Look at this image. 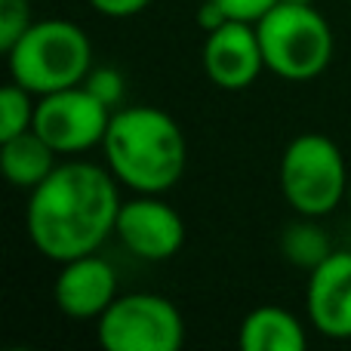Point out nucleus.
<instances>
[{
  "label": "nucleus",
  "mask_w": 351,
  "mask_h": 351,
  "mask_svg": "<svg viewBox=\"0 0 351 351\" xmlns=\"http://www.w3.org/2000/svg\"><path fill=\"white\" fill-rule=\"evenodd\" d=\"M121 194L111 170L86 160L59 164L31 191L25 225L37 253L68 262L96 253L117 225Z\"/></svg>",
  "instance_id": "obj_1"
},
{
  "label": "nucleus",
  "mask_w": 351,
  "mask_h": 351,
  "mask_svg": "<svg viewBox=\"0 0 351 351\" xmlns=\"http://www.w3.org/2000/svg\"><path fill=\"white\" fill-rule=\"evenodd\" d=\"M102 152L114 179L139 194L170 191L188 160L182 127L154 105L117 108L102 139Z\"/></svg>",
  "instance_id": "obj_2"
},
{
  "label": "nucleus",
  "mask_w": 351,
  "mask_h": 351,
  "mask_svg": "<svg viewBox=\"0 0 351 351\" xmlns=\"http://www.w3.org/2000/svg\"><path fill=\"white\" fill-rule=\"evenodd\" d=\"M10 77L34 96L77 86L93 71V43L80 25L68 19L31 22L28 31L6 49Z\"/></svg>",
  "instance_id": "obj_3"
},
{
  "label": "nucleus",
  "mask_w": 351,
  "mask_h": 351,
  "mask_svg": "<svg viewBox=\"0 0 351 351\" xmlns=\"http://www.w3.org/2000/svg\"><path fill=\"white\" fill-rule=\"evenodd\" d=\"M265 68L284 80H311L333 59V31L315 3L278 0L256 22Z\"/></svg>",
  "instance_id": "obj_4"
},
{
  "label": "nucleus",
  "mask_w": 351,
  "mask_h": 351,
  "mask_svg": "<svg viewBox=\"0 0 351 351\" xmlns=\"http://www.w3.org/2000/svg\"><path fill=\"white\" fill-rule=\"evenodd\" d=\"M348 167L339 145L321 133H302L284 148L280 191L287 204L308 219L333 213L348 194Z\"/></svg>",
  "instance_id": "obj_5"
},
{
  "label": "nucleus",
  "mask_w": 351,
  "mask_h": 351,
  "mask_svg": "<svg viewBox=\"0 0 351 351\" xmlns=\"http://www.w3.org/2000/svg\"><path fill=\"white\" fill-rule=\"evenodd\" d=\"M99 342L108 351H179L185 321L167 296L127 293L99 317Z\"/></svg>",
  "instance_id": "obj_6"
},
{
  "label": "nucleus",
  "mask_w": 351,
  "mask_h": 351,
  "mask_svg": "<svg viewBox=\"0 0 351 351\" xmlns=\"http://www.w3.org/2000/svg\"><path fill=\"white\" fill-rule=\"evenodd\" d=\"M114 111L86 84L65 86L37 99L34 130L59 154H80L102 145Z\"/></svg>",
  "instance_id": "obj_7"
},
{
  "label": "nucleus",
  "mask_w": 351,
  "mask_h": 351,
  "mask_svg": "<svg viewBox=\"0 0 351 351\" xmlns=\"http://www.w3.org/2000/svg\"><path fill=\"white\" fill-rule=\"evenodd\" d=\"M114 234L133 256L164 262L173 259L185 243V222L167 200H160V194H142L121 204Z\"/></svg>",
  "instance_id": "obj_8"
},
{
  "label": "nucleus",
  "mask_w": 351,
  "mask_h": 351,
  "mask_svg": "<svg viewBox=\"0 0 351 351\" xmlns=\"http://www.w3.org/2000/svg\"><path fill=\"white\" fill-rule=\"evenodd\" d=\"M204 71L219 90H247L265 71V56H262L256 22L228 19L216 31H206Z\"/></svg>",
  "instance_id": "obj_9"
},
{
  "label": "nucleus",
  "mask_w": 351,
  "mask_h": 351,
  "mask_svg": "<svg viewBox=\"0 0 351 351\" xmlns=\"http://www.w3.org/2000/svg\"><path fill=\"white\" fill-rule=\"evenodd\" d=\"M308 321L327 339H351V253L333 250L308 271Z\"/></svg>",
  "instance_id": "obj_10"
},
{
  "label": "nucleus",
  "mask_w": 351,
  "mask_h": 351,
  "mask_svg": "<svg viewBox=\"0 0 351 351\" xmlns=\"http://www.w3.org/2000/svg\"><path fill=\"white\" fill-rule=\"evenodd\" d=\"M117 299V274L99 253L62 262L56 278V305L71 321H99Z\"/></svg>",
  "instance_id": "obj_11"
},
{
  "label": "nucleus",
  "mask_w": 351,
  "mask_h": 351,
  "mask_svg": "<svg viewBox=\"0 0 351 351\" xmlns=\"http://www.w3.org/2000/svg\"><path fill=\"white\" fill-rule=\"evenodd\" d=\"M241 351H305L308 336L296 315L278 305H259L241 321L237 330Z\"/></svg>",
  "instance_id": "obj_12"
},
{
  "label": "nucleus",
  "mask_w": 351,
  "mask_h": 351,
  "mask_svg": "<svg viewBox=\"0 0 351 351\" xmlns=\"http://www.w3.org/2000/svg\"><path fill=\"white\" fill-rule=\"evenodd\" d=\"M56 154L59 152L34 127L0 142V167H3V176L10 179V185L28 188V191H34L59 167L56 164Z\"/></svg>",
  "instance_id": "obj_13"
},
{
  "label": "nucleus",
  "mask_w": 351,
  "mask_h": 351,
  "mask_svg": "<svg viewBox=\"0 0 351 351\" xmlns=\"http://www.w3.org/2000/svg\"><path fill=\"white\" fill-rule=\"evenodd\" d=\"M280 250H284V256L293 262V265H302V268H308V271L315 265H321V262L327 259L330 253H333V247H330V237L324 234V231L317 228V225L311 222L308 216H305V222L290 225V228L284 231Z\"/></svg>",
  "instance_id": "obj_14"
},
{
  "label": "nucleus",
  "mask_w": 351,
  "mask_h": 351,
  "mask_svg": "<svg viewBox=\"0 0 351 351\" xmlns=\"http://www.w3.org/2000/svg\"><path fill=\"white\" fill-rule=\"evenodd\" d=\"M31 96H34V93L25 90V86H19L16 80L0 90V142L34 127L37 102Z\"/></svg>",
  "instance_id": "obj_15"
},
{
  "label": "nucleus",
  "mask_w": 351,
  "mask_h": 351,
  "mask_svg": "<svg viewBox=\"0 0 351 351\" xmlns=\"http://www.w3.org/2000/svg\"><path fill=\"white\" fill-rule=\"evenodd\" d=\"M31 25L28 0H0V49H10Z\"/></svg>",
  "instance_id": "obj_16"
},
{
  "label": "nucleus",
  "mask_w": 351,
  "mask_h": 351,
  "mask_svg": "<svg viewBox=\"0 0 351 351\" xmlns=\"http://www.w3.org/2000/svg\"><path fill=\"white\" fill-rule=\"evenodd\" d=\"M84 84L90 86V90L96 93V96L102 99L111 111H117V105L123 102V93H127V86H123V74L114 71V68H108V65H105V68H93V71L86 74Z\"/></svg>",
  "instance_id": "obj_17"
},
{
  "label": "nucleus",
  "mask_w": 351,
  "mask_h": 351,
  "mask_svg": "<svg viewBox=\"0 0 351 351\" xmlns=\"http://www.w3.org/2000/svg\"><path fill=\"white\" fill-rule=\"evenodd\" d=\"M213 3L228 19H237V22H259L278 0H213Z\"/></svg>",
  "instance_id": "obj_18"
},
{
  "label": "nucleus",
  "mask_w": 351,
  "mask_h": 351,
  "mask_svg": "<svg viewBox=\"0 0 351 351\" xmlns=\"http://www.w3.org/2000/svg\"><path fill=\"white\" fill-rule=\"evenodd\" d=\"M148 3H152V0H90L93 10L108 16V19H130V16L145 10Z\"/></svg>",
  "instance_id": "obj_19"
},
{
  "label": "nucleus",
  "mask_w": 351,
  "mask_h": 351,
  "mask_svg": "<svg viewBox=\"0 0 351 351\" xmlns=\"http://www.w3.org/2000/svg\"><path fill=\"white\" fill-rule=\"evenodd\" d=\"M228 22V16H225L222 10H219L213 0H204V6H200V12H197V25L204 31H216L219 25H225Z\"/></svg>",
  "instance_id": "obj_20"
},
{
  "label": "nucleus",
  "mask_w": 351,
  "mask_h": 351,
  "mask_svg": "<svg viewBox=\"0 0 351 351\" xmlns=\"http://www.w3.org/2000/svg\"><path fill=\"white\" fill-rule=\"evenodd\" d=\"M287 3H315V0H287Z\"/></svg>",
  "instance_id": "obj_21"
},
{
  "label": "nucleus",
  "mask_w": 351,
  "mask_h": 351,
  "mask_svg": "<svg viewBox=\"0 0 351 351\" xmlns=\"http://www.w3.org/2000/svg\"><path fill=\"white\" fill-rule=\"evenodd\" d=\"M346 200H348V206H351V179H348V194H346Z\"/></svg>",
  "instance_id": "obj_22"
}]
</instances>
